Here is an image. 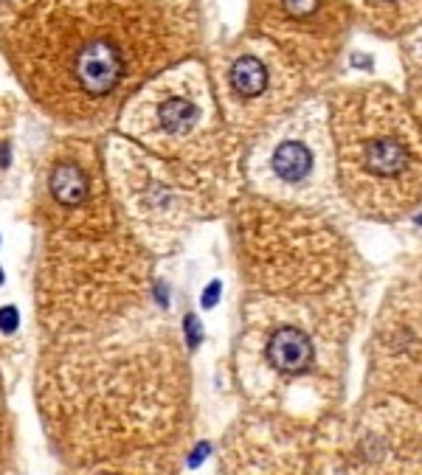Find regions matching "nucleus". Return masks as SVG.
<instances>
[{
  "label": "nucleus",
  "mask_w": 422,
  "mask_h": 475,
  "mask_svg": "<svg viewBox=\"0 0 422 475\" xmlns=\"http://www.w3.org/2000/svg\"><path fill=\"white\" fill-rule=\"evenodd\" d=\"M251 15L265 40L307 74L332 65L349 26L346 0H254Z\"/></svg>",
  "instance_id": "5"
},
{
  "label": "nucleus",
  "mask_w": 422,
  "mask_h": 475,
  "mask_svg": "<svg viewBox=\"0 0 422 475\" xmlns=\"http://www.w3.org/2000/svg\"><path fill=\"white\" fill-rule=\"evenodd\" d=\"M124 130L169 149L211 138L215 102L205 71L197 62H186L163 71V76H152L138 93H132L124 110Z\"/></svg>",
  "instance_id": "3"
},
{
  "label": "nucleus",
  "mask_w": 422,
  "mask_h": 475,
  "mask_svg": "<svg viewBox=\"0 0 422 475\" xmlns=\"http://www.w3.org/2000/svg\"><path fill=\"white\" fill-rule=\"evenodd\" d=\"M51 197L62 205H82L90 194V177L76 158H60L48 174Z\"/></svg>",
  "instance_id": "9"
},
{
  "label": "nucleus",
  "mask_w": 422,
  "mask_h": 475,
  "mask_svg": "<svg viewBox=\"0 0 422 475\" xmlns=\"http://www.w3.org/2000/svg\"><path fill=\"white\" fill-rule=\"evenodd\" d=\"M332 132L346 186L360 202L402 205L422 194V130L388 88L332 96Z\"/></svg>",
  "instance_id": "2"
},
{
  "label": "nucleus",
  "mask_w": 422,
  "mask_h": 475,
  "mask_svg": "<svg viewBox=\"0 0 422 475\" xmlns=\"http://www.w3.org/2000/svg\"><path fill=\"white\" fill-rule=\"evenodd\" d=\"M349 12L377 34H405L422 23V0H346Z\"/></svg>",
  "instance_id": "7"
},
{
  "label": "nucleus",
  "mask_w": 422,
  "mask_h": 475,
  "mask_svg": "<svg viewBox=\"0 0 422 475\" xmlns=\"http://www.w3.org/2000/svg\"><path fill=\"white\" fill-rule=\"evenodd\" d=\"M268 357L273 363L276 371L282 374H299L313 363V340L307 338V332L293 329V326H282L273 332V338L268 340Z\"/></svg>",
  "instance_id": "8"
},
{
  "label": "nucleus",
  "mask_w": 422,
  "mask_h": 475,
  "mask_svg": "<svg viewBox=\"0 0 422 475\" xmlns=\"http://www.w3.org/2000/svg\"><path fill=\"white\" fill-rule=\"evenodd\" d=\"M416 93H419L416 99H419V110H422V82H419V88H416Z\"/></svg>",
  "instance_id": "13"
},
{
  "label": "nucleus",
  "mask_w": 422,
  "mask_h": 475,
  "mask_svg": "<svg viewBox=\"0 0 422 475\" xmlns=\"http://www.w3.org/2000/svg\"><path fill=\"white\" fill-rule=\"evenodd\" d=\"M4 279H6V273H4V268H0V284H4Z\"/></svg>",
  "instance_id": "14"
},
{
  "label": "nucleus",
  "mask_w": 422,
  "mask_h": 475,
  "mask_svg": "<svg viewBox=\"0 0 422 475\" xmlns=\"http://www.w3.org/2000/svg\"><path fill=\"white\" fill-rule=\"evenodd\" d=\"M194 40V0H37L4 54L48 116L99 127Z\"/></svg>",
  "instance_id": "1"
},
{
  "label": "nucleus",
  "mask_w": 422,
  "mask_h": 475,
  "mask_svg": "<svg viewBox=\"0 0 422 475\" xmlns=\"http://www.w3.org/2000/svg\"><path fill=\"white\" fill-rule=\"evenodd\" d=\"M217 293H220V284H211V290H205V296H203V304L211 307V304L217 301Z\"/></svg>",
  "instance_id": "12"
},
{
  "label": "nucleus",
  "mask_w": 422,
  "mask_h": 475,
  "mask_svg": "<svg viewBox=\"0 0 422 475\" xmlns=\"http://www.w3.org/2000/svg\"><path fill=\"white\" fill-rule=\"evenodd\" d=\"M217 85L237 127H262L296 102L301 76L273 43L251 37L217 57Z\"/></svg>",
  "instance_id": "4"
},
{
  "label": "nucleus",
  "mask_w": 422,
  "mask_h": 475,
  "mask_svg": "<svg viewBox=\"0 0 422 475\" xmlns=\"http://www.w3.org/2000/svg\"><path fill=\"white\" fill-rule=\"evenodd\" d=\"M329 132L324 104L313 102L273 124L262 138L259 158L279 186H304L329 163Z\"/></svg>",
  "instance_id": "6"
},
{
  "label": "nucleus",
  "mask_w": 422,
  "mask_h": 475,
  "mask_svg": "<svg viewBox=\"0 0 422 475\" xmlns=\"http://www.w3.org/2000/svg\"><path fill=\"white\" fill-rule=\"evenodd\" d=\"M18 324H20V315H18L15 307H4V310H0V329H4V332H15Z\"/></svg>",
  "instance_id": "11"
},
{
  "label": "nucleus",
  "mask_w": 422,
  "mask_h": 475,
  "mask_svg": "<svg viewBox=\"0 0 422 475\" xmlns=\"http://www.w3.org/2000/svg\"><path fill=\"white\" fill-rule=\"evenodd\" d=\"M37 0H0V26H15Z\"/></svg>",
  "instance_id": "10"
}]
</instances>
